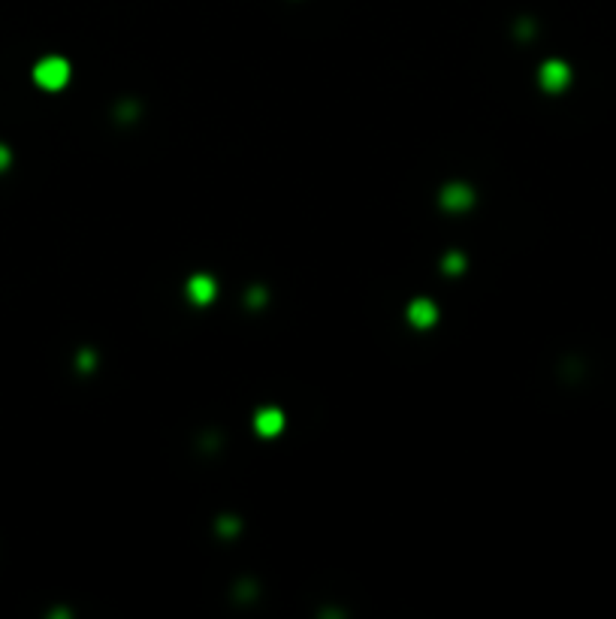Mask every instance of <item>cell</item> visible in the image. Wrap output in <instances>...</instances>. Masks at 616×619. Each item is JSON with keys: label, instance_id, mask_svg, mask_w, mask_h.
Wrapping results in <instances>:
<instances>
[{"label": "cell", "instance_id": "cell-1", "mask_svg": "<svg viewBox=\"0 0 616 619\" xmlns=\"http://www.w3.org/2000/svg\"><path fill=\"white\" fill-rule=\"evenodd\" d=\"M37 82L43 85V88H48V91H55V88H60L67 82V76H70V67H67V60H60V58H46V60H39L37 64Z\"/></svg>", "mask_w": 616, "mask_h": 619}, {"label": "cell", "instance_id": "cell-2", "mask_svg": "<svg viewBox=\"0 0 616 619\" xmlns=\"http://www.w3.org/2000/svg\"><path fill=\"white\" fill-rule=\"evenodd\" d=\"M281 423H284V420H281L278 411H263V414L257 417V429L263 432V435H272V432L281 429Z\"/></svg>", "mask_w": 616, "mask_h": 619}, {"label": "cell", "instance_id": "cell-3", "mask_svg": "<svg viewBox=\"0 0 616 619\" xmlns=\"http://www.w3.org/2000/svg\"><path fill=\"white\" fill-rule=\"evenodd\" d=\"M411 320L420 323V327H429V323L435 320V308H432L429 302H417V306L411 308Z\"/></svg>", "mask_w": 616, "mask_h": 619}, {"label": "cell", "instance_id": "cell-4", "mask_svg": "<svg viewBox=\"0 0 616 619\" xmlns=\"http://www.w3.org/2000/svg\"><path fill=\"white\" fill-rule=\"evenodd\" d=\"M190 293H194L197 302H206V299H211V293H215V284L209 278H194L190 281Z\"/></svg>", "mask_w": 616, "mask_h": 619}, {"label": "cell", "instance_id": "cell-5", "mask_svg": "<svg viewBox=\"0 0 616 619\" xmlns=\"http://www.w3.org/2000/svg\"><path fill=\"white\" fill-rule=\"evenodd\" d=\"M544 79H547L550 88H559L565 82V67L562 64H550L547 70H544Z\"/></svg>", "mask_w": 616, "mask_h": 619}, {"label": "cell", "instance_id": "cell-6", "mask_svg": "<svg viewBox=\"0 0 616 619\" xmlns=\"http://www.w3.org/2000/svg\"><path fill=\"white\" fill-rule=\"evenodd\" d=\"M6 164H9V151H6L4 145H0V169H4Z\"/></svg>", "mask_w": 616, "mask_h": 619}]
</instances>
